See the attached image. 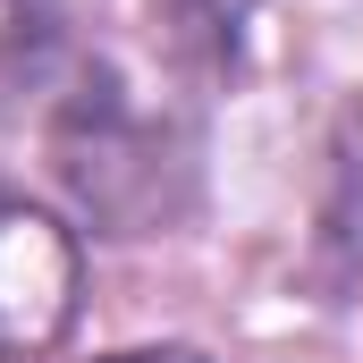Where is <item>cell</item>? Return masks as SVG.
Segmentation results:
<instances>
[{"mask_svg":"<svg viewBox=\"0 0 363 363\" xmlns=\"http://www.w3.org/2000/svg\"><path fill=\"white\" fill-rule=\"evenodd\" d=\"M77 304V245L51 211L0 194V363L34 355L68 330Z\"/></svg>","mask_w":363,"mask_h":363,"instance_id":"6da1fadb","label":"cell"},{"mask_svg":"<svg viewBox=\"0 0 363 363\" xmlns=\"http://www.w3.org/2000/svg\"><path fill=\"white\" fill-rule=\"evenodd\" d=\"M43 17H51V0H0V51H26L43 34Z\"/></svg>","mask_w":363,"mask_h":363,"instance_id":"7a4b0ae2","label":"cell"},{"mask_svg":"<svg viewBox=\"0 0 363 363\" xmlns=\"http://www.w3.org/2000/svg\"><path fill=\"white\" fill-rule=\"evenodd\" d=\"M101 363H194L186 347H135V355H101Z\"/></svg>","mask_w":363,"mask_h":363,"instance_id":"3957f363","label":"cell"}]
</instances>
